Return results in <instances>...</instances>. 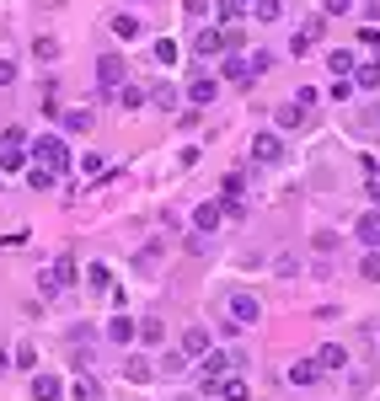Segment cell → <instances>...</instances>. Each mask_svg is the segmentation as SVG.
Listing matches in <instances>:
<instances>
[{"instance_id":"cell-20","label":"cell","mask_w":380,"mask_h":401,"mask_svg":"<svg viewBox=\"0 0 380 401\" xmlns=\"http://www.w3.org/2000/svg\"><path fill=\"white\" fill-rule=\"evenodd\" d=\"M252 17H257V21H279L284 6H279V0H252Z\"/></svg>"},{"instance_id":"cell-40","label":"cell","mask_w":380,"mask_h":401,"mask_svg":"<svg viewBox=\"0 0 380 401\" xmlns=\"http://www.w3.org/2000/svg\"><path fill=\"white\" fill-rule=\"evenodd\" d=\"M370 198H375V203H380V177H375V182H370Z\"/></svg>"},{"instance_id":"cell-35","label":"cell","mask_w":380,"mask_h":401,"mask_svg":"<svg viewBox=\"0 0 380 401\" xmlns=\"http://www.w3.org/2000/svg\"><path fill=\"white\" fill-rule=\"evenodd\" d=\"M134 332H140L145 342H161V321H140V326H134Z\"/></svg>"},{"instance_id":"cell-10","label":"cell","mask_w":380,"mask_h":401,"mask_svg":"<svg viewBox=\"0 0 380 401\" xmlns=\"http://www.w3.org/2000/svg\"><path fill=\"white\" fill-rule=\"evenodd\" d=\"M60 391H64L60 375H38V380H33V401H60Z\"/></svg>"},{"instance_id":"cell-42","label":"cell","mask_w":380,"mask_h":401,"mask_svg":"<svg viewBox=\"0 0 380 401\" xmlns=\"http://www.w3.org/2000/svg\"><path fill=\"white\" fill-rule=\"evenodd\" d=\"M375 54H380V48H375ZM375 64H380V59H375Z\"/></svg>"},{"instance_id":"cell-18","label":"cell","mask_w":380,"mask_h":401,"mask_svg":"<svg viewBox=\"0 0 380 401\" xmlns=\"http://www.w3.org/2000/svg\"><path fill=\"white\" fill-rule=\"evenodd\" d=\"M316 364H321V369H343V364H348V353H343L338 342H327V348L316 353Z\"/></svg>"},{"instance_id":"cell-13","label":"cell","mask_w":380,"mask_h":401,"mask_svg":"<svg viewBox=\"0 0 380 401\" xmlns=\"http://www.w3.org/2000/svg\"><path fill=\"white\" fill-rule=\"evenodd\" d=\"M305 118H311V107H305V102H289V107H279V129H300Z\"/></svg>"},{"instance_id":"cell-31","label":"cell","mask_w":380,"mask_h":401,"mask_svg":"<svg viewBox=\"0 0 380 401\" xmlns=\"http://www.w3.org/2000/svg\"><path fill=\"white\" fill-rule=\"evenodd\" d=\"M33 54H38V59H60V43H54V38H38V43H33Z\"/></svg>"},{"instance_id":"cell-41","label":"cell","mask_w":380,"mask_h":401,"mask_svg":"<svg viewBox=\"0 0 380 401\" xmlns=\"http://www.w3.org/2000/svg\"><path fill=\"white\" fill-rule=\"evenodd\" d=\"M6 369H11V359H6V353H0V375H6Z\"/></svg>"},{"instance_id":"cell-26","label":"cell","mask_w":380,"mask_h":401,"mask_svg":"<svg viewBox=\"0 0 380 401\" xmlns=\"http://www.w3.org/2000/svg\"><path fill=\"white\" fill-rule=\"evenodd\" d=\"M64 129H70V134H86V129H91V113H86V107H80V113H64Z\"/></svg>"},{"instance_id":"cell-19","label":"cell","mask_w":380,"mask_h":401,"mask_svg":"<svg viewBox=\"0 0 380 401\" xmlns=\"http://www.w3.org/2000/svg\"><path fill=\"white\" fill-rule=\"evenodd\" d=\"M188 97H193V107H209V102H215V80H193Z\"/></svg>"},{"instance_id":"cell-14","label":"cell","mask_w":380,"mask_h":401,"mask_svg":"<svg viewBox=\"0 0 380 401\" xmlns=\"http://www.w3.org/2000/svg\"><path fill=\"white\" fill-rule=\"evenodd\" d=\"M203 391H220L225 401H246V385L241 380H203Z\"/></svg>"},{"instance_id":"cell-38","label":"cell","mask_w":380,"mask_h":401,"mask_svg":"<svg viewBox=\"0 0 380 401\" xmlns=\"http://www.w3.org/2000/svg\"><path fill=\"white\" fill-rule=\"evenodd\" d=\"M182 11H188V17H203V11H209V0H182Z\"/></svg>"},{"instance_id":"cell-37","label":"cell","mask_w":380,"mask_h":401,"mask_svg":"<svg viewBox=\"0 0 380 401\" xmlns=\"http://www.w3.org/2000/svg\"><path fill=\"white\" fill-rule=\"evenodd\" d=\"M359 48H380V27H359Z\"/></svg>"},{"instance_id":"cell-39","label":"cell","mask_w":380,"mask_h":401,"mask_svg":"<svg viewBox=\"0 0 380 401\" xmlns=\"http://www.w3.org/2000/svg\"><path fill=\"white\" fill-rule=\"evenodd\" d=\"M11 80H17V64H11V59H0V86H11Z\"/></svg>"},{"instance_id":"cell-23","label":"cell","mask_w":380,"mask_h":401,"mask_svg":"<svg viewBox=\"0 0 380 401\" xmlns=\"http://www.w3.org/2000/svg\"><path fill=\"white\" fill-rule=\"evenodd\" d=\"M354 86H359V91H375V86H380V64H359Z\"/></svg>"},{"instance_id":"cell-36","label":"cell","mask_w":380,"mask_h":401,"mask_svg":"<svg viewBox=\"0 0 380 401\" xmlns=\"http://www.w3.org/2000/svg\"><path fill=\"white\" fill-rule=\"evenodd\" d=\"M321 6H327V17H348L354 11V0H321Z\"/></svg>"},{"instance_id":"cell-34","label":"cell","mask_w":380,"mask_h":401,"mask_svg":"<svg viewBox=\"0 0 380 401\" xmlns=\"http://www.w3.org/2000/svg\"><path fill=\"white\" fill-rule=\"evenodd\" d=\"M311 246H316V252H332V246H338V236H332V230H316V236H311Z\"/></svg>"},{"instance_id":"cell-27","label":"cell","mask_w":380,"mask_h":401,"mask_svg":"<svg viewBox=\"0 0 380 401\" xmlns=\"http://www.w3.org/2000/svg\"><path fill=\"white\" fill-rule=\"evenodd\" d=\"M27 182H33L38 193H48V187H54V171H48V166H33V171H27Z\"/></svg>"},{"instance_id":"cell-16","label":"cell","mask_w":380,"mask_h":401,"mask_svg":"<svg viewBox=\"0 0 380 401\" xmlns=\"http://www.w3.org/2000/svg\"><path fill=\"white\" fill-rule=\"evenodd\" d=\"M316 375H321V364H316V359H300V364H289V380H295V385H311Z\"/></svg>"},{"instance_id":"cell-17","label":"cell","mask_w":380,"mask_h":401,"mask_svg":"<svg viewBox=\"0 0 380 401\" xmlns=\"http://www.w3.org/2000/svg\"><path fill=\"white\" fill-rule=\"evenodd\" d=\"M220 75H225V80H236V86H246V80H252V64H241L236 54H230V59L220 64Z\"/></svg>"},{"instance_id":"cell-3","label":"cell","mask_w":380,"mask_h":401,"mask_svg":"<svg viewBox=\"0 0 380 401\" xmlns=\"http://www.w3.org/2000/svg\"><path fill=\"white\" fill-rule=\"evenodd\" d=\"M241 187H246V177L241 171H225V182H220V209L225 214H241Z\"/></svg>"},{"instance_id":"cell-4","label":"cell","mask_w":380,"mask_h":401,"mask_svg":"<svg viewBox=\"0 0 380 401\" xmlns=\"http://www.w3.org/2000/svg\"><path fill=\"white\" fill-rule=\"evenodd\" d=\"M321 27H327V17H311V21L300 27V32L289 38V54H295V59H300V54H311V43L321 38Z\"/></svg>"},{"instance_id":"cell-29","label":"cell","mask_w":380,"mask_h":401,"mask_svg":"<svg viewBox=\"0 0 380 401\" xmlns=\"http://www.w3.org/2000/svg\"><path fill=\"white\" fill-rule=\"evenodd\" d=\"M113 32H118V38H140V21L134 17H113Z\"/></svg>"},{"instance_id":"cell-22","label":"cell","mask_w":380,"mask_h":401,"mask_svg":"<svg viewBox=\"0 0 380 401\" xmlns=\"http://www.w3.org/2000/svg\"><path fill=\"white\" fill-rule=\"evenodd\" d=\"M107 337H113V342H129V337H134V321H129V316H113V321H107Z\"/></svg>"},{"instance_id":"cell-6","label":"cell","mask_w":380,"mask_h":401,"mask_svg":"<svg viewBox=\"0 0 380 401\" xmlns=\"http://www.w3.org/2000/svg\"><path fill=\"white\" fill-rule=\"evenodd\" d=\"M354 230H359V241L370 246V252H375V246H380V209H370V214H359V225H354Z\"/></svg>"},{"instance_id":"cell-25","label":"cell","mask_w":380,"mask_h":401,"mask_svg":"<svg viewBox=\"0 0 380 401\" xmlns=\"http://www.w3.org/2000/svg\"><path fill=\"white\" fill-rule=\"evenodd\" d=\"M359 273H364V279H370V283H380V246H375V252H364Z\"/></svg>"},{"instance_id":"cell-32","label":"cell","mask_w":380,"mask_h":401,"mask_svg":"<svg viewBox=\"0 0 380 401\" xmlns=\"http://www.w3.org/2000/svg\"><path fill=\"white\" fill-rule=\"evenodd\" d=\"M150 102H156V107H177V91H172V86H156V91H150Z\"/></svg>"},{"instance_id":"cell-33","label":"cell","mask_w":380,"mask_h":401,"mask_svg":"<svg viewBox=\"0 0 380 401\" xmlns=\"http://www.w3.org/2000/svg\"><path fill=\"white\" fill-rule=\"evenodd\" d=\"M145 102H150V97H145L140 86H123V107H145Z\"/></svg>"},{"instance_id":"cell-30","label":"cell","mask_w":380,"mask_h":401,"mask_svg":"<svg viewBox=\"0 0 380 401\" xmlns=\"http://www.w3.org/2000/svg\"><path fill=\"white\" fill-rule=\"evenodd\" d=\"M86 279L97 283V289H107V283H113V273H107V262H91V268H86Z\"/></svg>"},{"instance_id":"cell-24","label":"cell","mask_w":380,"mask_h":401,"mask_svg":"<svg viewBox=\"0 0 380 401\" xmlns=\"http://www.w3.org/2000/svg\"><path fill=\"white\" fill-rule=\"evenodd\" d=\"M327 64H332V75H348V70H354V54H348V48H332Z\"/></svg>"},{"instance_id":"cell-15","label":"cell","mask_w":380,"mask_h":401,"mask_svg":"<svg viewBox=\"0 0 380 401\" xmlns=\"http://www.w3.org/2000/svg\"><path fill=\"white\" fill-rule=\"evenodd\" d=\"M182 348H188L193 359H199V353H209V332H203V326H188V332H182Z\"/></svg>"},{"instance_id":"cell-28","label":"cell","mask_w":380,"mask_h":401,"mask_svg":"<svg viewBox=\"0 0 380 401\" xmlns=\"http://www.w3.org/2000/svg\"><path fill=\"white\" fill-rule=\"evenodd\" d=\"M156 64H177V43L172 38H156Z\"/></svg>"},{"instance_id":"cell-21","label":"cell","mask_w":380,"mask_h":401,"mask_svg":"<svg viewBox=\"0 0 380 401\" xmlns=\"http://www.w3.org/2000/svg\"><path fill=\"white\" fill-rule=\"evenodd\" d=\"M246 6H252V0H215V17H220V21H236Z\"/></svg>"},{"instance_id":"cell-11","label":"cell","mask_w":380,"mask_h":401,"mask_svg":"<svg viewBox=\"0 0 380 401\" xmlns=\"http://www.w3.org/2000/svg\"><path fill=\"white\" fill-rule=\"evenodd\" d=\"M236 359H241V353H203V380H220Z\"/></svg>"},{"instance_id":"cell-12","label":"cell","mask_w":380,"mask_h":401,"mask_svg":"<svg viewBox=\"0 0 380 401\" xmlns=\"http://www.w3.org/2000/svg\"><path fill=\"white\" fill-rule=\"evenodd\" d=\"M21 160H27V144H0V171H21Z\"/></svg>"},{"instance_id":"cell-2","label":"cell","mask_w":380,"mask_h":401,"mask_svg":"<svg viewBox=\"0 0 380 401\" xmlns=\"http://www.w3.org/2000/svg\"><path fill=\"white\" fill-rule=\"evenodd\" d=\"M230 321H236V326L262 321V300H257V295H230Z\"/></svg>"},{"instance_id":"cell-1","label":"cell","mask_w":380,"mask_h":401,"mask_svg":"<svg viewBox=\"0 0 380 401\" xmlns=\"http://www.w3.org/2000/svg\"><path fill=\"white\" fill-rule=\"evenodd\" d=\"M33 156H38L54 177H60V171H70V150H64L60 134H43V140H33Z\"/></svg>"},{"instance_id":"cell-8","label":"cell","mask_w":380,"mask_h":401,"mask_svg":"<svg viewBox=\"0 0 380 401\" xmlns=\"http://www.w3.org/2000/svg\"><path fill=\"white\" fill-rule=\"evenodd\" d=\"M193 48L199 54H225V32L220 27H203V32H193Z\"/></svg>"},{"instance_id":"cell-9","label":"cell","mask_w":380,"mask_h":401,"mask_svg":"<svg viewBox=\"0 0 380 401\" xmlns=\"http://www.w3.org/2000/svg\"><path fill=\"white\" fill-rule=\"evenodd\" d=\"M252 160H257V166L279 160V134H257V140H252Z\"/></svg>"},{"instance_id":"cell-7","label":"cell","mask_w":380,"mask_h":401,"mask_svg":"<svg viewBox=\"0 0 380 401\" xmlns=\"http://www.w3.org/2000/svg\"><path fill=\"white\" fill-rule=\"evenodd\" d=\"M220 220H225V209H220V198H215V203H199V209H193V225H199L203 236H209V230H215V225H220Z\"/></svg>"},{"instance_id":"cell-5","label":"cell","mask_w":380,"mask_h":401,"mask_svg":"<svg viewBox=\"0 0 380 401\" xmlns=\"http://www.w3.org/2000/svg\"><path fill=\"white\" fill-rule=\"evenodd\" d=\"M97 86H102V91H113V86H123V59H118V54H107V59H97Z\"/></svg>"}]
</instances>
